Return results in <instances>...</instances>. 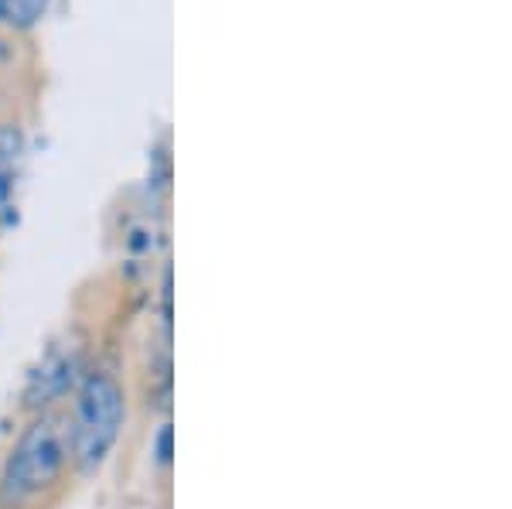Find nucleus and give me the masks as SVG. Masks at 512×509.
Masks as SVG:
<instances>
[{"label":"nucleus","mask_w":512,"mask_h":509,"mask_svg":"<svg viewBox=\"0 0 512 509\" xmlns=\"http://www.w3.org/2000/svg\"><path fill=\"white\" fill-rule=\"evenodd\" d=\"M72 462L69 424L59 414H38L0 469V509H28L62 482Z\"/></svg>","instance_id":"f257e3e1"},{"label":"nucleus","mask_w":512,"mask_h":509,"mask_svg":"<svg viewBox=\"0 0 512 509\" xmlns=\"http://www.w3.org/2000/svg\"><path fill=\"white\" fill-rule=\"evenodd\" d=\"M127 417V397L110 373H89L76 393V407L69 417V448L72 462L82 472H93L113 451Z\"/></svg>","instance_id":"f03ea898"},{"label":"nucleus","mask_w":512,"mask_h":509,"mask_svg":"<svg viewBox=\"0 0 512 509\" xmlns=\"http://www.w3.org/2000/svg\"><path fill=\"white\" fill-rule=\"evenodd\" d=\"M48 0H0V18L14 28H31L45 14Z\"/></svg>","instance_id":"7ed1b4c3"},{"label":"nucleus","mask_w":512,"mask_h":509,"mask_svg":"<svg viewBox=\"0 0 512 509\" xmlns=\"http://www.w3.org/2000/svg\"><path fill=\"white\" fill-rule=\"evenodd\" d=\"M18 154H21V134L14 127H0V192L11 188V171L18 164Z\"/></svg>","instance_id":"20e7f679"}]
</instances>
